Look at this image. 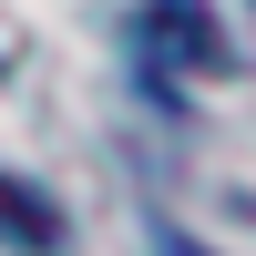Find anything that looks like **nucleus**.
<instances>
[{"label":"nucleus","mask_w":256,"mask_h":256,"mask_svg":"<svg viewBox=\"0 0 256 256\" xmlns=\"http://www.w3.org/2000/svg\"><path fill=\"white\" fill-rule=\"evenodd\" d=\"M0 236H10L20 256H52V246H62V216H52V195H41L31 174H10V164H0Z\"/></svg>","instance_id":"obj_2"},{"label":"nucleus","mask_w":256,"mask_h":256,"mask_svg":"<svg viewBox=\"0 0 256 256\" xmlns=\"http://www.w3.org/2000/svg\"><path fill=\"white\" fill-rule=\"evenodd\" d=\"M134 41H144V62H164V72H216V62H226L216 20H205L195 0H144V10H134Z\"/></svg>","instance_id":"obj_1"}]
</instances>
